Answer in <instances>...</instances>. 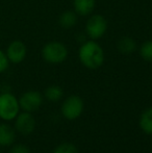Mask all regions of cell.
Masks as SVG:
<instances>
[{
	"label": "cell",
	"mask_w": 152,
	"mask_h": 153,
	"mask_svg": "<svg viewBox=\"0 0 152 153\" xmlns=\"http://www.w3.org/2000/svg\"><path fill=\"white\" fill-rule=\"evenodd\" d=\"M16 130L7 123H0V146L8 147L15 143Z\"/></svg>",
	"instance_id": "obj_9"
},
{
	"label": "cell",
	"mask_w": 152,
	"mask_h": 153,
	"mask_svg": "<svg viewBox=\"0 0 152 153\" xmlns=\"http://www.w3.org/2000/svg\"><path fill=\"white\" fill-rule=\"evenodd\" d=\"M136 42L130 36H122L117 43V48L122 54H132L136 50Z\"/></svg>",
	"instance_id": "obj_12"
},
{
	"label": "cell",
	"mask_w": 152,
	"mask_h": 153,
	"mask_svg": "<svg viewBox=\"0 0 152 153\" xmlns=\"http://www.w3.org/2000/svg\"><path fill=\"white\" fill-rule=\"evenodd\" d=\"M83 101L77 95L68 97L62 105V114L67 120H75L82 114Z\"/></svg>",
	"instance_id": "obj_5"
},
{
	"label": "cell",
	"mask_w": 152,
	"mask_h": 153,
	"mask_svg": "<svg viewBox=\"0 0 152 153\" xmlns=\"http://www.w3.org/2000/svg\"><path fill=\"white\" fill-rule=\"evenodd\" d=\"M19 99L10 92L0 93V119L2 121H13L20 113Z\"/></svg>",
	"instance_id": "obj_3"
},
{
	"label": "cell",
	"mask_w": 152,
	"mask_h": 153,
	"mask_svg": "<svg viewBox=\"0 0 152 153\" xmlns=\"http://www.w3.org/2000/svg\"><path fill=\"white\" fill-rule=\"evenodd\" d=\"M95 6L96 0H73L74 12L78 16H90L95 10Z\"/></svg>",
	"instance_id": "obj_10"
},
{
	"label": "cell",
	"mask_w": 152,
	"mask_h": 153,
	"mask_svg": "<svg viewBox=\"0 0 152 153\" xmlns=\"http://www.w3.org/2000/svg\"><path fill=\"white\" fill-rule=\"evenodd\" d=\"M108 21L102 15H90L87 22H85V32L89 39L97 41L105 34L106 30H108Z\"/></svg>",
	"instance_id": "obj_4"
},
{
	"label": "cell",
	"mask_w": 152,
	"mask_h": 153,
	"mask_svg": "<svg viewBox=\"0 0 152 153\" xmlns=\"http://www.w3.org/2000/svg\"><path fill=\"white\" fill-rule=\"evenodd\" d=\"M43 103V95L38 91H27L23 93L19 98L20 108L23 111L33 113L38 111Z\"/></svg>",
	"instance_id": "obj_7"
},
{
	"label": "cell",
	"mask_w": 152,
	"mask_h": 153,
	"mask_svg": "<svg viewBox=\"0 0 152 153\" xmlns=\"http://www.w3.org/2000/svg\"><path fill=\"white\" fill-rule=\"evenodd\" d=\"M10 153H30V150H29L28 146L24 145V144H16V145L13 144Z\"/></svg>",
	"instance_id": "obj_18"
},
{
	"label": "cell",
	"mask_w": 152,
	"mask_h": 153,
	"mask_svg": "<svg viewBox=\"0 0 152 153\" xmlns=\"http://www.w3.org/2000/svg\"><path fill=\"white\" fill-rule=\"evenodd\" d=\"M5 54L10 64H21L27 56V46L21 40H14L7 45Z\"/></svg>",
	"instance_id": "obj_6"
},
{
	"label": "cell",
	"mask_w": 152,
	"mask_h": 153,
	"mask_svg": "<svg viewBox=\"0 0 152 153\" xmlns=\"http://www.w3.org/2000/svg\"><path fill=\"white\" fill-rule=\"evenodd\" d=\"M64 92L63 89H62L59 85H49L46 90H45V98L49 101H59V99L63 97Z\"/></svg>",
	"instance_id": "obj_14"
},
{
	"label": "cell",
	"mask_w": 152,
	"mask_h": 153,
	"mask_svg": "<svg viewBox=\"0 0 152 153\" xmlns=\"http://www.w3.org/2000/svg\"><path fill=\"white\" fill-rule=\"evenodd\" d=\"M78 59L83 67L90 70H96L104 62V50L99 43L90 39L79 46Z\"/></svg>",
	"instance_id": "obj_1"
},
{
	"label": "cell",
	"mask_w": 152,
	"mask_h": 153,
	"mask_svg": "<svg viewBox=\"0 0 152 153\" xmlns=\"http://www.w3.org/2000/svg\"><path fill=\"white\" fill-rule=\"evenodd\" d=\"M78 21V15L74 10H65L59 17V24L62 28H73Z\"/></svg>",
	"instance_id": "obj_11"
},
{
	"label": "cell",
	"mask_w": 152,
	"mask_h": 153,
	"mask_svg": "<svg viewBox=\"0 0 152 153\" xmlns=\"http://www.w3.org/2000/svg\"><path fill=\"white\" fill-rule=\"evenodd\" d=\"M68 48L64 43L59 41H50L43 46L41 55L43 59L48 64H62L68 57Z\"/></svg>",
	"instance_id": "obj_2"
},
{
	"label": "cell",
	"mask_w": 152,
	"mask_h": 153,
	"mask_svg": "<svg viewBox=\"0 0 152 153\" xmlns=\"http://www.w3.org/2000/svg\"><path fill=\"white\" fill-rule=\"evenodd\" d=\"M53 153H78L76 146L71 143H63L54 149Z\"/></svg>",
	"instance_id": "obj_16"
},
{
	"label": "cell",
	"mask_w": 152,
	"mask_h": 153,
	"mask_svg": "<svg viewBox=\"0 0 152 153\" xmlns=\"http://www.w3.org/2000/svg\"><path fill=\"white\" fill-rule=\"evenodd\" d=\"M139 52H140V56L145 62H152V40L145 41L140 46Z\"/></svg>",
	"instance_id": "obj_15"
},
{
	"label": "cell",
	"mask_w": 152,
	"mask_h": 153,
	"mask_svg": "<svg viewBox=\"0 0 152 153\" xmlns=\"http://www.w3.org/2000/svg\"><path fill=\"white\" fill-rule=\"evenodd\" d=\"M76 40H77V42H78L79 44H82V43H85V41L87 40V36L85 34V33H79L78 36H77Z\"/></svg>",
	"instance_id": "obj_19"
},
{
	"label": "cell",
	"mask_w": 152,
	"mask_h": 153,
	"mask_svg": "<svg viewBox=\"0 0 152 153\" xmlns=\"http://www.w3.org/2000/svg\"><path fill=\"white\" fill-rule=\"evenodd\" d=\"M14 128L17 132L23 135H28L33 132L36 128V119L31 113L22 111L19 113L18 116L15 118Z\"/></svg>",
	"instance_id": "obj_8"
},
{
	"label": "cell",
	"mask_w": 152,
	"mask_h": 153,
	"mask_svg": "<svg viewBox=\"0 0 152 153\" xmlns=\"http://www.w3.org/2000/svg\"><path fill=\"white\" fill-rule=\"evenodd\" d=\"M140 127L145 133L152 134V107L144 111L140 118Z\"/></svg>",
	"instance_id": "obj_13"
},
{
	"label": "cell",
	"mask_w": 152,
	"mask_h": 153,
	"mask_svg": "<svg viewBox=\"0 0 152 153\" xmlns=\"http://www.w3.org/2000/svg\"><path fill=\"white\" fill-rule=\"evenodd\" d=\"M10 61H8L7 56L5 54V51L0 49V74L4 73L10 67Z\"/></svg>",
	"instance_id": "obj_17"
}]
</instances>
